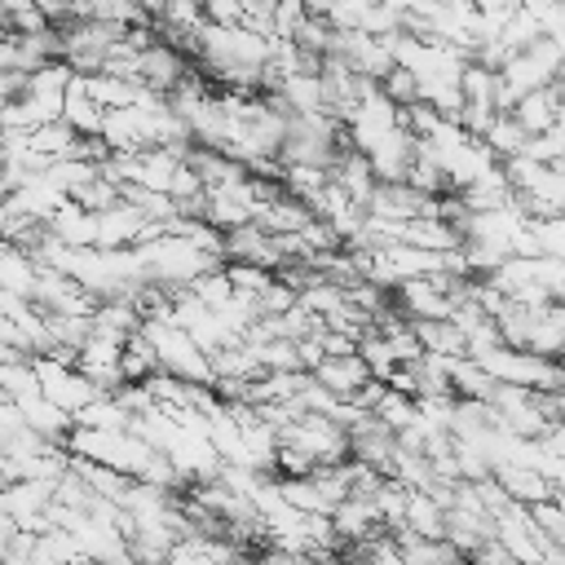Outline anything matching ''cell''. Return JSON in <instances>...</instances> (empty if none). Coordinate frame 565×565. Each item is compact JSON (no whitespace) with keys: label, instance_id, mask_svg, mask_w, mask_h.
<instances>
[{"label":"cell","instance_id":"cell-1","mask_svg":"<svg viewBox=\"0 0 565 565\" xmlns=\"http://www.w3.org/2000/svg\"><path fill=\"white\" fill-rule=\"evenodd\" d=\"M141 335L154 344L159 366H163L168 375H177V380H185V384H212V362H207V353L194 344L190 331L172 327L168 318H146V322H141Z\"/></svg>","mask_w":565,"mask_h":565},{"label":"cell","instance_id":"cell-2","mask_svg":"<svg viewBox=\"0 0 565 565\" xmlns=\"http://www.w3.org/2000/svg\"><path fill=\"white\" fill-rule=\"evenodd\" d=\"M31 362H35V375H40V393H44L53 406H62L71 419H75L88 402L102 397L97 384H93L75 362H57V358H49V353H40V358H31Z\"/></svg>","mask_w":565,"mask_h":565},{"label":"cell","instance_id":"cell-3","mask_svg":"<svg viewBox=\"0 0 565 565\" xmlns=\"http://www.w3.org/2000/svg\"><path fill=\"white\" fill-rule=\"evenodd\" d=\"M366 207H371V216L393 221V225H406L415 216H437V199L424 194V190H415L411 181H375Z\"/></svg>","mask_w":565,"mask_h":565},{"label":"cell","instance_id":"cell-4","mask_svg":"<svg viewBox=\"0 0 565 565\" xmlns=\"http://www.w3.org/2000/svg\"><path fill=\"white\" fill-rule=\"evenodd\" d=\"M309 375H313V384L327 388L335 402H353V397L375 380L371 366L362 362V353H331V358H322Z\"/></svg>","mask_w":565,"mask_h":565},{"label":"cell","instance_id":"cell-5","mask_svg":"<svg viewBox=\"0 0 565 565\" xmlns=\"http://www.w3.org/2000/svg\"><path fill=\"white\" fill-rule=\"evenodd\" d=\"M190 75V57L185 53H177L172 44H163V40H154L141 57H137V79L150 88V93H177V84Z\"/></svg>","mask_w":565,"mask_h":565},{"label":"cell","instance_id":"cell-6","mask_svg":"<svg viewBox=\"0 0 565 565\" xmlns=\"http://www.w3.org/2000/svg\"><path fill=\"white\" fill-rule=\"evenodd\" d=\"M313 221H318L313 207L300 203L296 194H278V199H269V203L256 212V225H260L265 234H305Z\"/></svg>","mask_w":565,"mask_h":565},{"label":"cell","instance_id":"cell-7","mask_svg":"<svg viewBox=\"0 0 565 565\" xmlns=\"http://www.w3.org/2000/svg\"><path fill=\"white\" fill-rule=\"evenodd\" d=\"M49 234L66 247H97V212L79 207L75 199H66L53 216H49Z\"/></svg>","mask_w":565,"mask_h":565},{"label":"cell","instance_id":"cell-8","mask_svg":"<svg viewBox=\"0 0 565 565\" xmlns=\"http://www.w3.org/2000/svg\"><path fill=\"white\" fill-rule=\"evenodd\" d=\"M512 119L525 128V137H543V132L561 119V93H556V84L525 93V97L512 106Z\"/></svg>","mask_w":565,"mask_h":565},{"label":"cell","instance_id":"cell-9","mask_svg":"<svg viewBox=\"0 0 565 565\" xmlns=\"http://www.w3.org/2000/svg\"><path fill=\"white\" fill-rule=\"evenodd\" d=\"M411 327H415L424 353H433V358H468V340L450 318H415Z\"/></svg>","mask_w":565,"mask_h":565},{"label":"cell","instance_id":"cell-10","mask_svg":"<svg viewBox=\"0 0 565 565\" xmlns=\"http://www.w3.org/2000/svg\"><path fill=\"white\" fill-rule=\"evenodd\" d=\"M402 530L424 534V539H446V508L428 490H411L406 494V521H402Z\"/></svg>","mask_w":565,"mask_h":565},{"label":"cell","instance_id":"cell-11","mask_svg":"<svg viewBox=\"0 0 565 565\" xmlns=\"http://www.w3.org/2000/svg\"><path fill=\"white\" fill-rule=\"evenodd\" d=\"M62 119H66L79 137H102L106 110L84 93V79H79V75H75V79H71V88H66V110H62Z\"/></svg>","mask_w":565,"mask_h":565},{"label":"cell","instance_id":"cell-12","mask_svg":"<svg viewBox=\"0 0 565 565\" xmlns=\"http://www.w3.org/2000/svg\"><path fill=\"white\" fill-rule=\"evenodd\" d=\"M119 366H124V380L128 384H146L150 375H159L163 366H159V353H154V344L137 331L128 344H124V358H119Z\"/></svg>","mask_w":565,"mask_h":565},{"label":"cell","instance_id":"cell-13","mask_svg":"<svg viewBox=\"0 0 565 565\" xmlns=\"http://www.w3.org/2000/svg\"><path fill=\"white\" fill-rule=\"evenodd\" d=\"M486 146H490V154L503 163V159H516V154H525L530 137H525V128H521L512 115H499V119L490 124V132H486Z\"/></svg>","mask_w":565,"mask_h":565},{"label":"cell","instance_id":"cell-14","mask_svg":"<svg viewBox=\"0 0 565 565\" xmlns=\"http://www.w3.org/2000/svg\"><path fill=\"white\" fill-rule=\"evenodd\" d=\"M358 353H362V362L371 366V375H375L380 384H388V380H393L397 358H393V349H388V340H384V331H380V327H371V331L358 340Z\"/></svg>","mask_w":565,"mask_h":565},{"label":"cell","instance_id":"cell-15","mask_svg":"<svg viewBox=\"0 0 565 565\" xmlns=\"http://www.w3.org/2000/svg\"><path fill=\"white\" fill-rule=\"evenodd\" d=\"M380 93H384L397 110H406V106H419V102H424V84H419V75H415V71H406V66H393V71L380 79Z\"/></svg>","mask_w":565,"mask_h":565},{"label":"cell","instance_id":"cell-16","mask_svg":"<svg viewBox=\"0 0 565 565\" xmlns=\"http://www.w3.org/2000/svg\"><path fill=\"white\" fill-rule=\"evenodd\" d=\"M375 419H384L393 433H402V428H411L415 424V397H406V393H397V388H388L384 384V393H380V402H375V411H371Z\"/></svg>","mask_w":565,"mask_h":565},{"label":"cell","instance_id":"cell-17","mask_svg":"<svg viewBox=\"0 0 565 565\" xmlns=\"http://www.w3.org/2000/svg\"><path fill=\"white\" fill-rule=\"evenodd\" d=\"M225 278L234 282V296H243V300H256V296L274 282L269 269H260V265H243V260H230V265H225Z\"/></svg>","mask_w":565,"mask_h":565},{"label":"cell","instance_id":"cell-18","mask_svg":"<svg viewBox=\"0 0 565 565\" xmlns=\"http://www.w3.org/2000/svg\"><path fill=\"white\" fill-rule=\"evenodd\" d=\"M305 22H309V9H305L300 0H278L274 13H269V35L282 40V44H291Z\"/></svg>","mask_w":565,"mask_h":565},{"label":"cell","instance_id":"cell-19","mask_svg":"<svg viewBox=\"0 0 565 565\" xmlns=\"http://www.w3.org/2000/svg\"><path fill=\"white\" fill-rule=\"evenodd\" d=\"M499 40H503L512 53H525L534 40H543V26H539V22H534L525 9H516V13L503 22V35H499Z\"/></svg>","mask_w":565,"mask_h":565},{"label":"cell","instance_id":"cell-20","mask_svg":"<svg viewBox=\"0 0 565 565\" xmlns=\"http://www.w3.org/2000/svg\"><path fill=\"white\" fill-rule=\"evenodd\" d=\"M468 4H472L477 13H490V18H494V13H499V18H512V13L521 9V0H468Z\"/></svg>","mask_w":565,"mask_h":565},{"label":"cell","instance_id":"cell-21","mask_svg":"<svg viewBox=\"0 0 565 565\" xmlns=\"http://www.w3.org/2000/svg\"><path fill=\"white\" fill-rule=\"evenodd\" d=\"M305 9H309V18H327L331 13V0H300Z\"/></svg>","mask_w":565,"mask_h":565}]
</instances>
